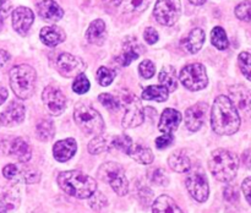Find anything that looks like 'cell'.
Masks as SVG:
<instances>
[{
	"label": "cell",
	"mask_w": 251,
	"mask_h": 213,
	"mask_svg": "<svg viewBox=\"0 0 251 213\" xmlns=\"http://www.w3.org/2000/svg\"><path fill=\"white\" fill-rule=\"evenodd\" d=\"M240 115L227 95H218L211 112V125L216 134L229 136L240 127Z\"/></svg>",
	"instance_id": "obj_1"
},
{
	"label": "cell",
	"mask_w": 251,
	"mask_h": 213,
	"mask_svg": "<svg viewBox=\"0 0 251 213\" xmlns=\"http://www.w3.org/2000/svg\"><path fill=\"white\" fill-rule=\"evenodd\" d=\"M9 154L20 162H28L32 156V149L29 144L21 137H16L10 142Z\"/></svg>",
	"instance_id": "obj_23"
},
{
	"label": "cell",
	"mask_w": 251,
	"mask_h": 213,
	"mask_svg": "<svg viewBox=\"0 0 251 213\" xmlns=\"http://www.w3.org/2000/svg\"><path fill=\"white\" fill-rule=\"evenodd\" d=\"M56 69L64 77H76L85 72L87 65L82 59L69 53H63L56 59Z\"/></svg>",
	"instance_id": "obj_11"
},
{
	"label": "cell",
	"mask_w": 251,
	"mask_h": 213,
	"mask_svg": "<svg viewBox=\"0 0 251 213\" xmlns=\"http://www.w3.org/2000/svg\"><path fill=\"white\" fill-rule=\"evenodd\" d=\"M25 113H26L25 105L22 103L17 102V100H14V102L7 105V108L1 114L2 125H5V126H15V125L20 124V122L24 121Z\"/></svg>",
	"instance_id": "obj_16"
},
{
	"label": "cell",
	"mask_w": 251,
	"mask_h": 213,
	"mask_svg": "<svg viewBox=\"0 0 251 213\" xmlns=\"http://www.w3.org/2000/svg\"><path fill=\"white\" fill-rule=\"evenodd\" d=\"M225 198L228 201V202H237L238 200H239V192H238L237 188H234V186L232 185H228L227 188L225 189Z\"/></svg>",
	"instance_id": "obj_44"
},
{
	"label": "cell",
	"mask_w": 251,
	"mask_h": 213,
	"mask_svg": "<svg viewBox=\"0 0 251 213\" xmlns=\"http://www.w3.org/2000/svg\"><path fill=\"white\" fill-rule=\"evenodd\" d=\"M208 168L212 175L222 183H228L235 178L239 168V158L228 149L218 148L212 152L208 159Z\"/></svg>",
	"instance_id": "obj_3"
},
{
	"label": "cell",
	"mask_w": 251,
	"mask_h": 213,
	"mask_svg": "<svg viewBox=\"0 0 251 213\" xmlns=\"http://www.w3.org/2000/svg\"><path fill=\"white\" fill-rule=\"evenodd\" d=\"M229 99L238 110L240 117L251 120V92L242 85H235L229 88Z\"/></svg>",
	"instance_id": "obj_12"
},
{
	"label": "cell",
	"mask_w": 251,
	"mask_h": 213,
	"mask_svg": "<svg viewBox=\"0 0 251 213\" xmlns=\"http://www.w3.org/2000/svg\"><path fill=\"white\" fill-rule=\"evenodd\" d=\"M151 0H122L120 9L123 12H141L146 10Z\"/></svg>",
	"instance_id": "obj_33"
},
{
	"label": "cell",
	"mask_w": 251,
	"mask_h": 213,
	"mask_svg": "<svg viewBox=\"0 0 251 213\" xmlns=\"http://www.w3.org/2000/svg\"><path fill=\"white\" fill-rule=\"evenodd\" d=\"M208 113V104L203 102H199L193 107L188 108L185 112V125L190 131H198L201 129L206 121V117Z\"/></svg>",
	"instance_id": "obj_14"
},
{
	"label": "cell",
	"mask_w": 251,
	"mask_h": 213,
	"mask_svg": "<svg viewBox=\"0 0 251 213\" xmlns=\"http://www.w3.org/2000/svg\"><path fill=\"white\" fill-rule=\"evenodd\" d=\"M12 5L9 0H0V29L4 26V21L11 12Z\"/></svg>",
	"instance_id": "obj_42"
},
{
	"label": "cell",
	"mask_w": 251,
	"mask_h": 213,
	"mask_svg": "<svg viewBox=\"0 0 251 213\" xmlns=\"http://www.w3.org/2000/svg\"><path fill=\"white\" fill-rule=\"evenodd\" d=\"M180 0H157L153 15L157 22L163 26H172L180 16Z\"/></svg>",
	"instance_id": "obj_10"
},
{
	"label": "cell",
	"mask_w": 251,
	"mask_h": 213,
	"mask_svg": "<svg viewBox=\"0 0 251 213\" xmlns=\"http://www.w3.org/2000/svg\"><path fill=\"white\" fill-rule=\"evenodd\" d=\"M120 104L124 107L125 113L123 118V127L131 129L141 125L145 120V110L141 100L131 92H124L120 97Z\"/></svg>",
	"instance_id": "obj_7"
},
{
	"label": "cell",
	"mask_w": 251,
	"mask_h": 213,
	"mask_svg": "<svg viewBox=\"0 0 251 213\" xmlns=\"http://www.w3.org/2000/svg\"><path fill=\"white\" fill-rule=\"evenodd\" d=\"M242 162L248 169H251V148L247 149L242 156Z\"/></svg>",
	"instance_id": "obj_48"
},
{
	"label": "cell",
	"mask_w": 251,
	"mask_h": 213,
	"mask_svg": "<svg viewBox=\"0 0 251 213\" xmlns=\"http://www.w3.org/2000/svg\"><path fill=\"white\" fill-rule=\"evenodd\" d=\"M113 149V136H96L88 143V151L92 154L104 153Z\"/></svg>",
	"instance_id": "obj_29"
},
{
	"label": "cell",
	"mask_w": 251,
	"mask_h": 213,
	"mask_svg": "<svg viewBox=\"0 0 251 213\" xmlns=\"http://www.w3.org/2000/svg\"><path fill=\"white\" fill-rule=\"evenodd\" d=\"M2 125V118H1V114H0V126Z\"/></svg>",
	"instance_id": "obj_54"
},
{
	"label": "cell",
	"mask_w": 251,
	"mask_h": 213,
	"mask_svg": "<svg viewBox=\"0 0 251 213\" xmlns=\"http://www.w3.org/2000/svg\"><path fill=\"white\" fill-rule=\"evenodd\" d=\"M44 105L47 110L53 115H60L65 110L66 99L64 93L59 90L58 87L54 86H48L44 88L43 95H42Z\"/></svg>",
	"instance_id": "obj_13"
},
{
	"label": "cell",
	"mask_w": 251,
	"mask_h": 213,
	"mask_svg": "<svg viewBox=\"0 0 251 213\" xmlns=\"http://www.w3.org/2000/svg\"><path fill=\"white\" fill-rule=\"evenodd\" d=\"M98 178L108 183L118 196H125L129 192V181L124 168L114 162H107L98 169Z\"/></svg>",
	"instance_id": "obj_6"
},
{
	"label": "cell",
	"mask_w": 251,
	"mask_h": 213,
	"mask_svg": "<svg viewBox=\"0 0 251 213\" xmlns=\"http://www.w3.org/2000/svg\"><path fill=\"white\" fill-rule=\"evenodd\" d=\"M96 77H97L98 83L100 86H109L110 83L113 82L115 77V71L110 70V69L104 68V66H100L97 70V73H96Z\"/></svg>",
	"instance_id": "obj_36"
},
{
	"label": "cell",
	"mask_w": 251,
	"mask_h": 213,
	"mask_svg": "<svg viewBox=\"0 0 251 213\" xmlns=\"http://www.w3.org/2000/svg\"><path fill=\"white\" fill-rule=\"evenodd\" d=\"M19 173V166H15V164H7V166H5L4 169H2V175L6 179H10V180H11V179H16Z\"/></svg>",
	"instance_id": "obj_45"
},
{
	"label": "cell",
	"mask_w": 251,
	"mask_h": 213,
	"mask_svg": "<svg viewBox=\"0 0 251 213\" xmlns=\"http://www.w3.org/2000/svg\"><path fill=\"white\" fill-rule=\"evenodd\" d=\"M139 72L140 75L144 78H151L153 77L154 72H156V68L154 64L151 60H144L139 66Z\"/></svg>",
	"instance_id": "obj_41"
},
{
	"label": "cell",
	"mask_w": 251,
	"mask_h": 213,
	"mask_svg": "<svg viewBox=\"0 0 251 213\" xmlns=\"http://www.w3.org/2000/svg\"><path fill=\"white\" fill-rule=\"evenodd\" d=\"M140 54H141V46L139 44V42L136 39H127L117 60L119 61L120 65L127 66L131 64V61L136 60Z\"/></svg>",
	"instance_id": "obj_21"
},
{
	"label": "cell",
	"mask_w": 251,
	"mask_h": 213,
	"mask_svg": "<svg viewBox=\"0 0 251 213\" xmlns=\"http://www.w3.org/2000/svg\"><path fill=\"white\" fill-rule=\"evenodd\" d=\"M98 100L109 110H118L120 107V102L115 97H113L110 93H102L98 97Z\"/></svg>",
	"instance_id": "obj_40"
},
{
	"label": "cell",
	"mask_w": 251,
	"mask_h": 213,
	"mask_svg": "<svg viewBox=\"0 0 251 213\" xmlns=\"http://www.w3.org/2000/svg\"><path fill=\"white\" fill-rule=\"evenodd\" d=\"M174 142V137L172 134H164L163 136H159L156 139V146L158 149L167 148Z\"/></svg>",
	"instance_id": "obj_43"
},
{
	"label": "cell",
	"mask_w": 251,
	"mask_h": 213,
	"mask_svg": "<svg viewBox=\"0 0 251 213\" xmlns=\"http://www.w3.org/2000/svg\"><path fill=\"white\" fill-rule=\"evenodd\" d=\"M132 146V140L127 135H118L113 136V149H120L124 153H129Z\"/></svg>",
	"instance_id": "obj_34"
},
{
	"label": "cell",
	"mask_w": 251,
	"mask_h": 213,
	"mask_svg": "<svg viewBox=\"0 0 251 213\" xmlns=\"http://www.w3.org/2000/svg\"><path fill=\"white\" fill-rule=\"evenodd\" d=\"M61 190L76 198H90L97 191V183L92 176L80 170L61 171L58 175Z\"/></svg>",
	"instance_id": "obj_2"
},
{
	"label": "cell",
	"mask_w": 251,
	"mask_h": 213,
	"mask_svg": "<svg viewBox=\"0 0 251 213\" xmlns=\"http://www.w3.org/2000/svg\"><path fill=\"white\" fill-rule=\"evenodd\" d=\"M120 1H122V0H103V2H104L105 6H108V7L118 6V5H120Z\"/></svg>",
	"instance_id": "obj_51"
},
{
	"label": "cell",
	"mask_w": 251,
	"mask_h": 213,
	"mask_svg": "<svg viewBox=\"0 0 251 213\" xmlns=\"http://www.w3.org/2000/svg\"><path fill=\"white\" fill-rule=\"evenodd\" d=\"M169 92L163 86H149L142 92V98L146 100H156V102H166L168 99Z\"/></svg>",
	"instance_id": "obj_30"
},
{
	"label": "cell",
	"mask_w": 251,
	"mask_h": 213,
	"mask_svg": "<svg viewBox=\"0 0 251 213\" xmlns=\"http://www.w3.org/2000/svg\"><path fill=\"white\" fill-rule=\"evenodd\" d=\"M74 119L77 126L86 134L100 135L104 131V120L92 107L78 103L74 110Z\"/></svg>",
	"instance_id": "obj_5"
},
{
	"label": "cell",
	"mask_w": 251,
	"mask_h": 213,
	"mask_svg": "<svg viewBox=\"0 0 251 213\" xmlns=\"http://www.w3.org/2000/svg\"><path fill=\"white\" fill-rule=\"evenodd\" d=\"M36 134L37 137H38L41 141H50L54 137V134H55V127H54L53 121L49 119L41 120L36 126Z\"/></svg>",
	"instance_id": "obj_31"
},
{
	"label": "cell",
	"mask_w": 251,
	"mask_h": 213,
	"mask_svg": "<svg viewBox=\"0 0 251 213\" xmlns=\"http://www.w3.org/2000/svg\"><path fill=\"white\" fill-rule=\"evenodd\" d=\"M181 83L184 87H186L190 91H200L207 86L208 77L206 69L202 64H189L183 70L180 71L179 75Z\"/></svg>",
	"instance_id": "obj_8"
},
{
	"label": "cell",
	"mask_w": 251,
	"mask_h": 213,
	"mask_svg": "<svg viewBox=\"0 0 251 213\" xmlns=\"http://www.w3.org/2000/svg\"><path fill=\"white\" fill-rule=\"evenodd\" d=\"M7 98V90L5 87H0V105L6 100Z\"/></svg>",
	"instance_id": "obj_52"
},
{
	"label": "cell",
	"mask_w": 251,
	"mask_h": 213,
	"mask_svg": "<svg viewBox=\"0 0 251 213\" xmlns=\"http://www.w3.org/2000/svg\"><path fill=\"white\" fill-rule=\"evenodd\" d=\"M73 90L74 92L78 93V95H83V93H86L90 90V81L86 77L85 73L76 76L73 83Z\"/></svg>",
	"instance_id": "obj_39"
},
{
	"label": "cell",
	"mask_w": 251,
	"mask_h": 213,
	"mask_svg": "<svg viewBox=\"0 0 251 213\" xmlns=\"http://www.w3.org/2000/svg\"><path fill=\"white\" fill-rule=\"evenodd\" d=\"M189 1L194 5H203L206 2V0H189Z\"/></svg>",
	"instance_id": "obj_53"
},
{
	"label": "cell",
	"mask_w": 251,
	"mask_h": 213,
	"mask_svg": "<svg viewBox=\"0 0 251 213\" xmlns=\"http://www.w3.org/2000/svg\"><path fill=\"white\" fill-rule=\"evenodd\" d=\"M10 60V54L6 50L0 49V66H4Z\"/></svg>",
	"instance_id": "obj_49"
},
{
	"label": "cell",
	"mask_w": 251,
	"mask_h": 213,
	"mask_svg": "<svg viewBox=\"0 0 251 213\" xmlns=\"http://www.w3.org/2000/svg\"><path fill=\"white\" fill-rule=\"evenodd\" d=\"M39 38L46 46L56 47L63 43L66 38V34L60 27L58 26H46L41 29Z\"/></svg>",
	"instance_id": "obj_22"
},
{
	"label": "cell",
	"mask_w": 251,
	"mask_h": 213,
	"mask_svg": "<svg viewBox=\"0 0 251 213\" xmlns=\"http://www.w3.org/2000/svg\"><path fill=\"white\" fill-rule=\"evenodd\" d=\"M12 208L11 206H9V203L4 200H0V213H7V211Z\"/></svg>",
	"instance_id": "obj_50"
},
{
	"label": "cell",
	"mask_w": 251,
	"mask_h": 213,
	"mask_svg": "<svg viewBox=\"0 0 251 213\" xmlns=\"http://www.w3.org/2000/svg\"><path fill=\"white\" fill-rule=\"evenodd\" d=\"M149 178L150 180H151V183L159 186H166L168 185L169 183L166 171L161 168H152L151 170L149 171Z\"/></svg>",
	"instance_id": "obj_37"
},
{
	"label": "cell",
	"mask_w": 251,
	"mask_h": 213,
	"mask_svg": "<svg viewBox=\"0 0 251 213\" xmlns=\"http://www.w3.org/2000/svg\"><path fill=\"white\" fill-rule=\"evenodd\" d=\"M159 83L161 86L167 88L168 92H174L178 87V77H176V71L173 66H164L159 72Z\"/></svg>",
	"instance_id": "obj_27"
},
{
	"label": "cell",
	"mask_w": 251,
	"mask_h": 213,
	"mask_svg": "<svg viewBox=\"0 0 251 213\" xmlns=\"http://www.w3.org/2000/svg\"><path fill=\"white\" fill-rule=\"evenodd\" d=\"M181 120H183V115L181 113H179L178 110L172 109V108H167L162 113L161 120H159V130L164 134H172L173 131H176L178 129V126L180 125Z\"/></svg>",
	"instance_id": "obj_17"
},
{
	"label": "cell",
	"mask_w": 251,
	"mask_h": 213,
	"mask_svg": "<svg viewBox=\"0 0 251 213\" xmlns=\"http://www.w3.org/2000/svg\"><path fill=\"white\" fill-rule=\"evenodd\" d=\"M34 14L26 6H19L12 11V27L21 36H25L33 24Z\"/></svg>",
	"instance_id": "obj_15"
},
{
	"label": "cell",
	"mask_w": 251,
	"mask_h": 213,
	"mask_svg": "<svg viewBox=\"0 0 251 213\" xmlns=\"http://www.w3.org/2000/svg\"><path fill=\"white\" fill-rule=\"evenodd\" d=\"M235 16L244 22L251 24V1L245 0L235 7Z\"/></svg>",
	"instance_id": "obj_38"
},
{
	"label": "cell",
	"mask_w": 251,
	"mask_h": 213,
	"mask_svg": "<svg viewBox=\"0 0 251 213\" xmlns=\"http://www.w3.org/2000/svg\"><path fill=\"white\" fill-rule=\"evenodd\" d=\"M107 36V27L103 20L96 19L88 26L86 31V39L92 44H102Z\"/></svg>",
	"instance_id": "obj_24"
},
{
	"label": "cell",
	"mask_w": 251,
	"mask_h": 213,
	"mask_svg": "<svg viewBox=\"0 0 251 213\" xmlns=\"http://www.w3.org/2000/svg\"><path fill=\"white\" fill-rule=\"evenodd\" d=\"M168 164L176 173H188L193 166L189 157L183 151H176L169 156Z\"/></svg>",
	"instance_id": "obj_26"
},
{
	"label": "cell",
	"mask_w": 251,
	"mask_h": 213,
	"mask_svg": "<svg viewBox=\"0 0 251 213\" xmlns=\"http://www.w3.org/2000/svg\"><path fill=\"white\" fill-rule=\"evenodd\" d=\"M211 42L220 50H225V49H227L229 47V41L227 38V33L220 26L215 27L212 29V32H211Z\"/></svg>",
	"instance_id": "obj_32"
},
{
	"label": "cell",
	"mask_w": 251,
	"mask_h": 213,
	"mask_svg": "<svg viewBox=\"0 0 251 213\" xmlns=\"http://www.w3.org/2000/svg\"><path fill=\"white\" fill-rule=\"evenodd\" d=\"M127 154L132 159H135V161L141 164H151L153 162V153H152V151L149 147L144 146V144L132 143L131 148H130Z\"/></svg>",
	"instance_id": "obj_28"
},
{
	"label": "cell",
	"mask_w": 251,
	"mask_h": 213,
	"mask_svg": "<svg viewBox=\"0 0 251 213\" xmlns=\"http://www.w3.org/2000/svg\"><path fill=\"white\" fill-rule=\"evenodd\" d=\"M77 151V143L74 139L60 140L53 147L54 158L58 162H66L73 158Z\"/></svg>",
	"instance_id": "obj_18"
},
{
	"label": "cell",
	"mask_w": 251,
	"mask_h": 213,
	"mask_svg": "<svg viewBox=\"0 0 251 213\" xmlns=\"http://www.w3.org/2000/svg\"><path fill=\"white\" fill-rule=\"evenodd\" d=\"M205 43V32L201 28H194L185 38L181 41V48L189 54H195L202 48Z\"/></svg>",
	"instance_id": "obj_20"
},
{
	"label": "cell",
	"mask_w": 251,
	"mask_h": 213,
	"mask_svg": "<svg viewBox=\"0 0 251 213\" xmlns=\"http://www.w3.org/2000/svg\"><path fill=\"white\" fill-rule=\"evenodd\" d=\"M186 189L189 193L195 198L198 202H205L210 195V186H208L207 178L201 169L189 170L185 180Z\"/></svg>",
	"instance_id": "obj_9"
},
{
	"label": "cell",
	"mask_w": 251,
	"mask_h": 213,
	"mask_svg": "<svg viewBox=\"0 0 251 213\" xmlns=\"http://www.w3.org/2000/svg\"><path fill=\"white\" fill-rule=\"evenodd\" d=\"M10 86L20 99H27L36 90L37 72L32 66L21 64L10 70Z\"/></svg>",
	"instance_id": "obj_4"
},
{
	"label": "cell",
	"mask_w": 251,
	"mask_h": 213,
	"mask_svg": "<svg viewBox=\"0 0 251 213\" xmlns=\"http://www.w3.org/2000/svg\"><path fill=\"white\" fill-rule=\"evenodd\" d=\"M145 41L149 44H154L158 41V32L153 28V27H147L144 32Z\"/></svg>",
	"instance_id": "obj_46"
},
{
	"label": "cell",
	"mask_w": 251,
	"mask_h": 213,
	"mask_svg": "<svg viewBox=\"0 0 251 213\" xmlns=\"http://www.w3.org/2000/svg\"><path fill=\"white\" fill-rule=\"evenodd\" d=\"M242 189H243V192H244L245 195V198H247V201L251 206V176H249V178H247L244 181H243Z\"/></svg>",
	"instance_id": "obj_47"
},
{
	"label": "cell",
	"mask_w": 251,
	"mask_h": 213,
	"mask_svg": "<svg viewBox=\"0 0 251 213\" xmlns=\"http://www.w3.org/2000/svg\"><path fill=\"white\" fill-rule=\"evenodd\" d=\"M238 65H239L240 71L243 75L251 81V54L248 51H243L238 56Z\"/></svg>",
	"instance_id": "obj_35"
},
{
	"label": "cell",
	"mask_w": 251,
	"mask_h": 213,
	"mask_svg": "<svg viewBox=\"0 0 251 213\" xmlns=\"http://www.w3.org/2000/svg\"><path fill=\"white\" fill-rule=\"evenodd\" d=\"M38 14L43 20L56 22L64 16V11L60 5L54 0H42L38 4Z\"/></svg>",
	"instance_id": "obj_19"
},
{
	"label": "cell",
	"mask_w": 251,
	"mask_h": 213,
	"mask_svg": "<svg viewBox=\"0 0 251 213\" xmlns=\"http://www.w3.org/2000/svg\"><path fill=\"white\" fill-rule=\"evenodd\" d=\"M152 213H184L168 195H161L152 203Z\"/></svg>",
	"instance_id": "obj_25"
}]
</instances>
